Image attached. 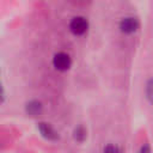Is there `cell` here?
<instances>
[{
    "instance_id": "cell-1",
    "label": "cell",
    "mask_w": 153,
    "mask_h": 153,
    "mask_svg": "<svg viewBox=\"0 0 153 153\" xmlns=\"http://www.w3.org/2000/svg\"><path fill=\"white\" fill-rule=\"evenodd\" d=\"M87 29H88V22L84 17H75L69 23V30L76 36L84 35L87 31Z\"/></svg>"
},
{
    "instance_id": "cell-2",
    "label": "cell",
    "mask_w": 153,
    "mask_h": 153,
    "mask_svg": "<svg viewBox=\"0 0 153 153\" xmlns=\"http://www.w3.org/2000/svg\"><path fill=\"white\" fill-rule=\"evenodd\" d=\"M53 65L57 71L65 72V71L69 69V67L72 65V61H71V57H69L68 54L57 53V54H55V56L53 59Z\"/></svg>"
},
{
    "instance_id": "cell-3",
    "label": "cell",
    "mask_w": 153,
    "mask_h": 153,
    "mask_svg": "<svg viewBox=\"0 0 153 153\" xmlns=\"http://www.w3.org/2000/svg\"><path fill=\"white\" fill-rule=\"evenodd\" d=\"M137 27H139V22L134 17H126L120 23V29L124 33H133L137 30Z\"/></svg>"
},
{
    "instance_id": "cell-4",
    "label": "cell",
    "mask_w": 153,
    "mask_h": 153,
    "mask_svg": "<svg viewBox=\"0 0 153 153\" xmlns=\"http://www.w3.org/2000/svg\"><path fill=\"white\" fill-rule=\"evenodd\" d=\"M38 128H39V131L42 133V135L48 140H56L59 137L57 133L49 123H39Z\"/></svg>"
},
{
    "instance_id": "cell-5",
    "label": "cell",
    "mask_w": 153,
    "mask_h": 153,
    "mask_svg": "<svg viewBox=\"0 0 153 153\" xmlns=\"http://www.w3.org/2000/svg\"><path fill=\"white\" fill-rule=\"evenodd\" d=\"M42 111V104L38 100H31L26 104V112L31 116H37Z\"/></svg>"
},
{
    "instance_id": "cell-6",
    "label": "cell",
    "mask_w": 153,
    "mask_h": 153,
    "mask_svg": "<svg viewBox=\"0 0 153 153\" xmlns=\"http://www.w3.org/2000/svg\"><path fill=\"white\" fill-rule=\"evenodd\" d=\"M74 139L76 141H80V142H82L86 139V130L84 129V127L79 126L74 129Z\"/></svg>"
},
{
    "instance_id": "cell-7",
    "label": "cell",
    "mask_w": 153,
    "mask_h": 153,
    "mask_svg": "<svg viewBox=\"0 0 153 153\" xmlns=\"http://www.w3.org/2000/svg\"><path fill=\"white\" fill-rule=\"evenodd\" d=\"M104 151L106 152V151H112V152H116V151H121L120 148H117V147H105L104 148Z\"/></svg>"
},
{
    "instance_id": "cell-8",
    "label": "cell",
    "mask_w": 153,
    "mask_h": 153,
    "mask_svg": "<svg viewBox=\"0 0 153 153\" xmlns=\"http://www.w3.org/2000/svg\"><path fill=\"white\" fill-rule=\"evenodd\" d=\"M4 100V88H2V86H1V84H0V103Z\"/></svg>"
},
{
    "instance_id": "cell-9",
    "label": "cell",
    "mask_w": 153,
    "mask_h": 153,
    "mask_svg": "<svg viewBox=\"0 0 153 153\" xmlns=\"http://www.w3.org/2000/svg\"><path fill=\"white\" fill-rule=\"evenodd\" d=\"M147 91H148V98H151V80L148 81V85H147Z\"/></svg>"
}]
</instances>
